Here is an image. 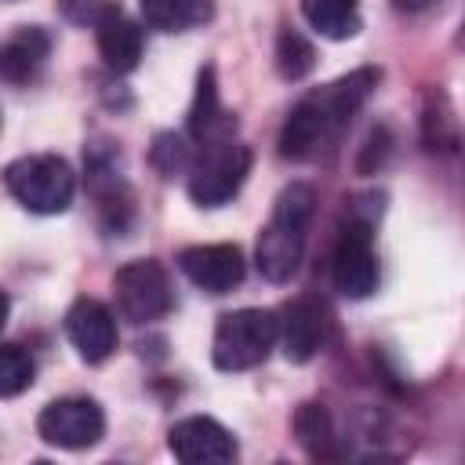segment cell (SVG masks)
Wrapping results in <instances>:
<instances>
[{
	"label": "cell",
	"mask_w": 465,
	"mask_h": 465,
	"mask_svg": "<svg viewBox=\"0 0 465 465\" xmlns=\"http://www.w3.org/2000/svg\"><path fill=\"white\" fill-rule=\"evenodd\" d=\"M51 58V36L40 25H18L7 40H0V80L4 84H33Z\"/></svg>",
	"instance_id": "obj_13"
},
{
	"label": "cell",
	"mask_w": 465,
	"mask_h": 465,
	"mask_svg": "<svg viewBox=\"0 0 465 465\" xmlns=\"http://www.w3.org/2000/svg\"><path fill=\"white\" fill-rule=\"evenodd\" d=\"M280 320V345L283 356L291 363H309L323 345H327V331H331V316L327 305L320 298H294Z\"/></svg>",
	"instance_id": "obj_11"
},
{
	"label": "cell",
	"mask_w": 465,
	"mask_h": 465,
	"mask_svg": "<svg viewBox=\"0 0 465 465\" xmlns=\"http://www.w3.org/2000/svg\"><path fill=\"white\" fill-rule=\"evenodd\" d=\"M305 22L327 40H349L360 33V0H302Z\"/></svg>",
	"instance_id": "obj_18"
},
{
	"label": "cell",
	"mask_w": 465,
	"mask_h": 465,
	"mask_svg": "<svg viewBox=\"0 0 465 465\" xmlns=\"http://www.w3.org/2000/svg\"><path fill=\"white\" fill-rule=\"evenodd\" d=\"M378 80H381V69L363 65V69H352L349 76H338L334 84L316 87L305 98H298L280 127V156L283 160L316 156L331 138L341 134V127L352 120V113L371 98Z\"/></svg>",
	"instance_id": "obj_1"
},
{
	"label": "cell",
	"mask_w": 465,
	"mask_h": 465,
	"mask_svg": "<svg viewBox=\"0 0 465 465\" xmlns=\"http://www.w3.org/2000/svg\"><path fill=\"white\" fill-rule=\"evenodd\" d=\"M280 334V320L269 309H232L218 316L211 356L218 371H251L265 363Z\"/></svg>",
	"instance_id": "obj_4"
},
{
	"label": "cell",
	"mask_w": 465,
	"mask_h": 465,
	"mask_svg": "<svg viewBox=\"0 0 465 465\" xmlns=\"http://www.w3.org/2000/svg\"><path fill=\"white\" fill-rule=\"evenodd\" d=\"M331 280H334V291L352 302H363L378 291V254H374L371 222L349 218L338 229L334 254H331Z\"/></svg>",
	"instance_id": "obj_7"
},
{
	"label": "cell",
	"mask_w": 465,
	"mask_h": 465,
	"mask_svg": "<svg viewBox=\"0 0 465 465\" xmlns=\"http://www.w3.org/2000/svg\"><path fill=\"white\" fill-rule=\"evenodd\" d=\"M251 149L225 138V142H211L200 145V156L189 163V196L200 207H222L229 203L240 185L251 174Z\"/></svg>",
	"instance_id": "obj_5"
},
{
	"label": "cell",
	"mask_w": 465,
	"mask_h": 465,
	"mask_svg": "<svg viewBox=\"0 0 465 465\" xmlns=\"http://www.w3.org/2000/svg\"><path fill=\"white\" fill-rule=\"evenodd\" d=\"M7 193L33 214H62L73 203L76 174L73 167L54 153H33L18 156L4 171Z\"/></svg>",
	"instance_id": "obj_3"
},
{
	"label": "cell",
	"mask_w": 465,
	"mask_h": 465,
	"mask_svg": "<svg viewBox=\"0 0 465 465\" xmlns=\"http://www.w3.org/2000/svg\"><path fill=\"white\" fill-rule=\"evenodd\" d=\"M7 312H11V302H7V294L0 291V331H4V323H7Z\"/></svg>",
	"instance_id": "obj_24"
},
{
	"label": "cell",
	"mask_w": 465,
	"mask_h": 465,
	"mask_svg": "<svg viewBox=\"0 0 465 465\" xmlns=\"http://www.w3.org/2000/svg\"><path fill=\"white\" fill-rule=\"evenodd\" d=\"M36 432L58 450H87L105 436V414L91 396H62L40 411Z\"/></svg>",
	"instance_id": "obj_8"
},
{
	"label": "cell",
	"mask_w": 465,
	"mask_h": 465,
	"mask_svg": "<svg viewBox=\"0 0 465 465\" xmlns=\"http://www.w3.org/2000/svg\"><path fill=\"white\" fill-rule=\"evenodd\" d=\"M94 40H98V54L102 62L113 69V73H131L145 51V36H142V25L131 22L124 11H116L113 18H105L98 29H94Z\"/></svg>",
	"instance_id": "obj_15"
},
{
	"label": "cell",
	"mask_w": 465,
	"mask_h": 465,
	"mask_svg": "<svg viewBox=\"0 0 465 465\" xmlns=\"http://www.w3.org/2000/svg\"><path fill=\"white\" fill-rule=\"evenodd\" d=\"M178 269L193 287L207 294H229L232 287H240L247 262L236 243H196L178 251Z\"/></svg>",
	"instance_id": "obj_9"
},
{
	"label": "cell",
	"mask_w": 465,
	"mask_h": 465,
	"mask_svg": "<svg viewBox=\"0 0 465 465\" xmlns=\"http://www.w3.org/2000/svg\"><path fill=\"white\" fill-rule=\"evenodd\" d=\"M312 207H316V196L302 182L287 185L276 196L272 214L262 225L258 243H254V265L269 283H287L298 272L302 254H305V232L312 222Z\"/></svg>",
	"instance_id": "obj_2"
},
{
	"label": "cell",
	"mask_w": 465,
	"mask_h": 465,
	"mask_svg": "<svg viewBox=\"0 0 465 465\" xmlns=\"http://www.w3.org/2000/svg\"><path fill=\"white\" fill-rule=\"evenodd\" d=\"M65 334L80 360L102 363L116 352V316L98 298H76L65 312Z\"/></svg>",
	"instance_id": "obj_12"
},
{
	"label": "cell",
	"mask_w": 465,
	"mask_h": 465,
	"mask_svg": "<svg viewBox=\"0 0 465 465\" xmlns=\"http://www.w3.org/2000/svg\"><path fill=\"white\" fill-rule=\"evenodd\" d=\"M294 436L302 443V450L316 461H334L341 454L338 447V429H334V418L323 403H302L298 414H294Z\"/></svg>",
	"instance_id": "obj_16"
},
{
	"label": "cell",
	"mask_w": 465,
	"mask_h": 465,
	"mask_svg": "<svg viewBox=\"0 0 465 465\" xmlns=\"http://www.w3.org/2000/svg\"><path fill=\"white\" fill-rule=\"evenodd\" d=\"M58 7L73 25H84V29H98L105 18L120 11V4L113 0H58Z\"/></svg>",
	"instance_id": "obj_22"
},
{
	"label": "cell",
	"mask_w": 465,
	"mask_h": 465,
	"mask_svg": "<svg viewBox=\"0 0 465 465\" xmlns=\"http://www.w3.org/2000/svg\"><path fill=\"white\" fill-rule=\"evenodd\" d=\"M113 298H116V312L131 323L163 320L174 305L171 280H167L163 265L153 262V258H138V262H127L124 269H116Z\"/></svg>",
	"instance_id": "obj_6"
},
{
	"label": "cell",
	"mask_w": 465,
	"mask_h": 465,
	"mask_svg": "<svg viewBox=\"0 0 465 465\" xmlns=\"http://www.w3.org/2000/svg\"><path fill=\"white\" fill-rule=\"evenodd\" d=\"M153 163L171 178V174H178V171H189V163H193V153H189V142L182 138V134H156V142H153Z\"/></svg>",
	"instance_id": "obj_21"
},
{
	"label": "cell",
	"mask_w": 465,
	"mask_h": 465,
	"mask_svg": "<svg viewBox=\"0 0 465 465\" xmlns=\"http://www.w3.org/2000/svg\"><path fill=\"white\" fill-rule=\"evenodd\" d=\"M138 7H142L145 25L160 33H185L214 18L211 0H138Z\"/></svg>",
	"instance_id": "obj_17"
},
{
	"label": "cell",
	"mask_w": 465,
	"mask_h": 465,
	"mask_svg": "<svg viewBox=\"0 0 465 465\" xmlns=\"http://www.w3.org/2000/svg\"><path fill=\"white\" fill-rule=\"evenodd\" d=\"M36 363L22 345L0 341V396H18L33 385Z\"/></svg>",
	"instance_id": "obj_20"
},
{
	"label": "cell",
	"mask_w": 465,
	"mask_h": 465,
	"mask_svg": "<svg viewBox=\"0 0 465 465\" xmlns=\"http://www.w3.org/2000/svg\"><path fill=\"white\" fill-rule=\"evenodd\" d=\"M189 134L196 138V145L225 142V138L236 134L232 113H225L222 109V98H218L214 65H203L200 76H196V94H193V109H189Z\"/></svg>",
	"instance_id": "obj_14"
},
{
	"label": "cell",
	"mask_w": 465,
	"mask_h": 465,
	"mask_svg": "<svg viewBox=\"0 0 465 465\" xmlns=\"http://www.w3.org/2000/svg\"><path fill=\"white\" fill-rule=\"evenodd\" d=\"M440 0H392V7L396 11H407V15H421V11H429V7H436Z\"/></svg>",
	"instance_id": "obj_23"
},
{
	"label": "cell",
	"mask_w": 465,
	"mask_h": 465,
	"mask_svg": "<svg viewBox=\"0 0 465 465\" xmlns=\"http://www.w3.org/2000/svg\"><path fill=\"white\" fill-rule=\"evenodd\" d=\"M312 65H316L312 44L291 25L280 29V36H276V69H280V76L283 80H302V76L312 73Z\"/></svg>",
	"instance_id": "obj_19"
},
{
	"label": "cell",
	"mask_w": 465,
	"mask_h": 465,
	"mask_svg": "<svg viewBox=\"0 0 465 465\" xmlns=\"http://www.w3.org/2000/svg\"><path fill=\"white\" fill-rule=\"evenodd\" d=\"M167 447L185 465H222V461L236 458L232 432L207 414H193V418L174 421L167 432Z\"/></svg>",
	"instance_id": "obj_10"
}]
</instances>
